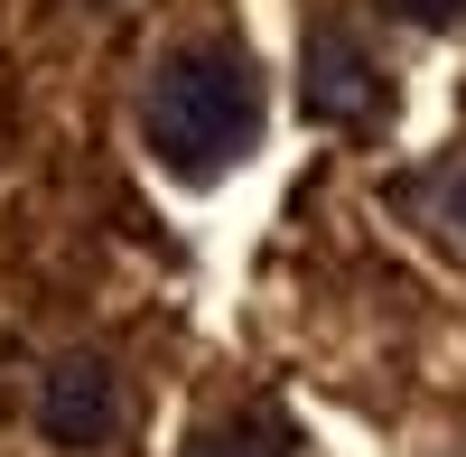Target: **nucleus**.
Segmentation results:
<instances>
[{"instance_id":"obj_2","label":"nucleus","mask_w":466,"mask_h":457,"mask_svg":"<svg viewBox=\"0 0 466 457\" xmlns=\"http://www.w3.org/2000/svg\"><path fill=\"white\" fill-rule=\"evenodd\" d=\"M37 430H47V448H103L112 430H122V383H112L103 355H56L47 383H37Z\"/></svg>"},{"instance_id":"obj_4","label":"nucleus","mask_w":466,"mask_h":457,"mask_svg":"<svg viewBox=\"0 0 466 457\" xmlns=\"http://www.w3.org/2000/svg\"><path fill=\"white\" fill-rule=\"evenodd\" d=\"M187 457H289V448H280V430H261V421H224V430H206Z\"/></svg>"},{"instance_id":"obj_6","label":"nucleus","mask_w":466,"mask_h":457,"mask_svg":"<svg viewBox=\"0 0 466 457\" xmlns=\"http://www.w3.org/2000/svg\"><path fill=\"white\" fill-rule=\"evenodd\" d=\"M448 224L466 234V168H457V187H448Z\"/></svg>"},{"instance_id":"obj_5","label":"nucleus","mask_w":466,"mask_h":457,"mask_svg":"<svg viewBox=\"0 0 466 457\" xmlns=\"http://www.w3.org/2000/svg\"><path fill=\"white\" fill-rule=\"evenodd\" d=\"M382 10L410 28H466V0H382Z\"/></svg>"},{"instance_id":"obj_1","label":"nucleus","mask_w":466,"mask_h":457,"mask_svg":"<svg viewBox=\"0 0 466 457\" xmlns=\"http://www.w3.org/2000/svg\"><path fill=\"white\" fill-rule=\"evenodd\" d=\"M140 140L177 178H224L261 140V66L243 47H224V37L168 47L149 66V94H140Z\"/></svg>"},{"instance_id":"obj_3","label":"nucleus","mask_w":466,"mask_h":457,"mask_svg":"<svg viewBox=\"0 0 466 457\" xmlns=\"http://www.w3.org/2000/svg\"><path fill=\"white\" fill-rule=\"evenodd\" d=\"M308 112H318V122H373L382 112V75H373V56L345 28L308 37Z\"/></svg>"}]
</instances>
